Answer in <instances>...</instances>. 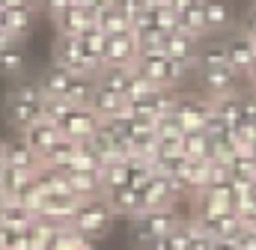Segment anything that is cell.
I'll list each match as a JSON object with an SVG mask.
<instances>
[{
    "label": "cell",
    "instance_id": "cell-1",
    "mask_svg": "<svg viewBox=\"0 0 256 250\" xmlns=\"http://www.w3.org/2000/svg\"><path fill=\"white\" fill-rule=\"evenodd\" d=\"M42 108H45V96L39 90L36 80H18L9 92H6V120L12 128L24 131L27 125L42 120Z\"/></svg>",
    "mask_w": 256,
    "mask_h": 250
},
{
    "label": "cell",
    "instance_id": "cell-2",
    "mask_svg": "<svg viewBox=\"0 0 256 250\" xmlns=\"http://www.w3.org/2000/svg\"><path fill=\"white\" fill-rule=\"evenodd\" d=\"M114 220H116V214H114V208L108 206V200L102 194V196L80 200L78 208H74V214H72V220H68V226L74 232H80L84 238L98 242V238H104L114 230Z\"/></svg>",
    "mask_w": 256,
    "mask_h": 250
},
{
    "label": "cell",
    "instance_id": "cell-3",
    "mask_svg": "<svg viewBox=\"0 0 256 250\" xmlns=\"http://www.w3.org/2000/svg\"><path fill=\"white\" fill-rule=\"evenodd\" d=\"M179 224H182V218H179L173 208L143 212V214H137V218H131V220H128V238H131V248L143 250L149 242L164 238L167 232H173Z\"/></svg>",
    "mask_w": 256,
    "mask_h": 250
},
{
    "label": "cell",
    "instance_id": "cell-4",
    "mask_svg": "<svg viewBox=\"0 0 256 250\" xmlns=\"http://www.w3.org/2000/svg\"><path fill=\"white\" fill-rule=\"evenodd\" d=\"M134 68H140V72H143L149 80H155L161 90H179V86L188 80V74H191L188 66L176 62L173 57H167L164 51H140Z\"/></svg>",
    "mask_w": 256,
    "mask_h": 250
},
{
    "label": "cell",
    "instance_id": "cell-5",
    "mask_svg": "<svg viewBox=\"0 0 256 250\" xmlns=\"http://www.w3.org/2000/svg\"><path fill=\"white\" fill-rule=\"evenodd\" d=\"M54 66L66 68L68 74H90V78H96V72L102 68L98 62H92L84 54L78 36H57V42H54Z\"/></svg>",
    "mask_w": 256,
    "mask_h": 250
},
{
    "label": "cell",
    "instance_id": "cell-6",
    "mask_svg": "<svg viewBox=\"0 0 256 250\" xmlns=\"http://www.w3.org/2000/svg\"><path fill=\"white\" fill-rule=\"evenodd\" d=\"M200 74V86H202V96L206 98H220V96H230L238 90L242 84V74L232 68V66H212V68H196Z\"/></svg>",
    "mask_w": 256,
    "mask_h": 250
},
{
    "label": "cell",
    "instance_id": "cell-7",
    "mask_svg": "<svg viewBox=\"0 0 256 250\" xmlns=\"http://www.w3.org/2000/svg\"><path fill=\"white\" fill-rule=\"evenodd\" d=\"M173 114L182 125V134L185 131H202V125L212 114V98H206V96H182L179 92Z\"/></svg>",
    "mask_w": 256,
    "mask_h": 250
},
{
    "label": "cell",
    "instance_id": "cell-8",
    "mask_svg": "<svg viewBox=\"0 0 256 250\" xmlns=\"http://www.w3.org/2000/svg\"><path fill=\"white\" fill-rule=\"evenodd\" d=\"M224 42H226V62H230L242 78H248L250 66L256 62V42L248 33H242V30L232 33V36H226Z\"/></svg>",
    "mask_w": 256,
    "mask_h": 250
},
{
    "label": "cell",
    "instance_id": "cell-9",
    "mask_svg": "<svg viewBox=\"0 0 256 250\" xmlns=\"http://www.w3.org/2000/svg\"><path fill=\"white\" fill-rule=\"evenodd\" d=\"M98 125H102V120H98L90 108H72V110L66 114V120L60 122V131H63V137H68V140L84 143V140H90V137L96 134Z\"/></svg>",
    "mask_w": 256,
    "mask_h": 250
},
{
    "label": "cell",
    "instance_id": "cell-10",
    "mask_svg": "<svg viewBox=\"0 0 256 250\" xmlns=\"http://www.w3.org/2000/svg\"><path fill=\"white\" fill-rule=\"evenodd\" d=\"M137 190H140V200H143V212L173 208V202L179 200V194L173 190L170 179H164V176H152V179H149L146 185L137 188Z\"/></svg>",
    "mask_w": 256,
    "mask_h": 250
},
{
    "label": "cell",
    "instance_id": "cell-11",
    "mask_svg": "<svg viewBox=\"0 0 256 250\" xmlns=\"http://www.w3.org/2000/svg\"><path fill=\"white\" fill-rule=\"evenodd\" d=\"M21 137H24V143H27V146L42 158V155H45V152L60 140V137H63V131H60V125H57V122H51V120H45V116H42V120H36L33 125H27V128L21 131Z\"/></svg>",
    "mask_w": 256,
    "mask_h": 250
},
{
    "label": "cell",
    "instance_id": "cell-12",
    "mask_svg": "<svg viewBox=\"0 0 256 250\" xmlns=\"http://www.w3.org/2000/svg\"><path fill=\"white\" fill-rule=\"evenodd\" d=\"M200 42H202V39H194V36H188V33L176 30V33H170V36L164 39V54H167V57H173L176 62H182V66H188L191 72H196Z\"/></svg>",
    "mask_w": 256,
    "mask_h": 250
},
{
    "label": "cell",
    "instance_id": "cell-13",
    "mask_svg": "<svg viewBox=\"0 0 256 250\" xmlns=\"http://www.w3.org/2000/svg\"><path fill=\"white\" fill-rule=\"evenodd\" d=\"M140 54V45L134 39V33H120V36H108L104 45V66H134Z\"/></svg>",
    "mask_w": 256,
    "mask_h": 250
},
{
    "label": "cell",
    "instance_id": "cell-14",
    "mask_svg": "<svg viewBox=\"0 0 256 250\" xmlns=\"http://www.w3.org/2000/svg\"><path fill=\"white\" fill-rule=\"evenodd\" d=\"M54 24H57L60 36H80L84 30H90V27L96 24V15H92L90 9H84V6H78V3H72L68 9H63V12H57V15H54Z\"/></svg>",
    "mask_w": 256,
    "mask_h": 250
},
{
    "label": "cell",
    "instance_id": "cell-15",
    "mask_svg": "<svg viewBox=\"0 0 256 250\" xmlns=\"http://www.w3.org/2000/svg\"><path fill=\"white\" fill-rule=\"evenodd\" d=\"M212 110L218 116H224L230 125L250 122V116H248V92H242V90H236L230 96H220V98H212Z\"/></svg>",
    "mask_w": 256,
    "mask_h": 250
},
{
    "label": "cell",
    "instance_id": "cell-16",
    "mask_svg": "<svg viewBox=\"0 0 256 250\" xmlns=\"http://www.w3.org/2000/svg\"><path fill=\"white\" fill-rule=\"evenodd\" d=\"M68 176V188L78 200H90V196H102L104 185H102V170H72L63 167Z\"/></svg>",
    "mask_w": 256,
    "mask_h": 250
},
{
    "label": "cell",
    "instance_id": "cell-17",
    "mask_svg": "<svg viewBox=\"0 0 256 250\" xmlns=\"http://www.w3.org/2000/svg\"><path fill=\"white\" fill-rule=\"evenodd\" d=\"M6 167L12 170H24V173H36L42 167V158L24 143V137L18 134L15 140H6Z\"/></svg>",
    "mask_w": 256,
    "mask_h": 250
},
{
    "label": "cell",
    "instance_id": "cell-18",
    "mask_svg": "<svg viewBox=\"0 0 256 250\" xmlns=\"http://www.w3.org/2000/svg\"><path fill=\"white\" fill-rule=\"evenodd\" d=\"M104 200L108 206L114 208V214H126L128 220L143 214V200H140V190L137 188H114V190H104Z\"/></svg>",
    "mask_w": 256,
    "mask_h": 250
},
{
    "label": "cell",
    "instance_id": "cell-19",
    "mask_svg": "<svg viewBox=\"0 0 256 250\" xmlns=\"http://www.w3.org/2000/svg\"><path fill=\"white\" fill-rule=\"evenodd\" d=\"M98 120H114V116H122V110H126V96H120V92H110V90H104V86H98L96 84V90H92V98H90V104H86Z\"/></svg>",
    "mask_w": 256,
    "mask_h": 250
},
{
    "label": "cell",
    "instance_id": "cell-20",
    "mask_svg": "<svg viewBox=\"0 0 256 250\" xmlns=\"http://www.w3.org/2000/svg\"><path fill=\"white\" fill-rule=\"evenodd\" d=\"M72 78H74V74H68L66 68L51 66V68H45V72L36 78V84H39V90H42L45 98H66V92H68V86H72Z\"/></svg>",
    "mask_w": 256,
    "mask_h": 250
},
{
    "label": "cell",
    "instance_id": "cell-21",
    "mask_svg": "<svg viewBox=\"0 0 256 250\" xmlns=\"http://www.w3.org/2000/svg\"><path fill=\"white\" fill-rule=\"evenodd\" d=\"M202 15H206V30L208 36H218L232 27V12L224 0H202Z\"/></svg>",
    "mask_w": 256,
    "mask_h": 250
},
{
    "label": "cell",
    "instance_id": "cell-22",
    "mask_svg": "<svg viewBox=\"0 0 256 250\" xmlns=\"http://www.w3.org/2000/svg\"><path fill=\"white\" fill-rule=\"evenodd\" d=\"M33 220H36V214H33L30 208H24L15 196L0 200V226H9V230H27Z\"/></svg>",
    "mask_w": 256,
    "mask_h": 250
},
{
    "label": "cell",
    "instance_id": "cell-23",
    "mask_svg": "<svg viewBox=\"0 0 256 250\" xmlns=\"http://www.w3.org/2000/svg\"><path fill=\"white\" fill-rule=\"evenodd\" d=\"M131 72H134V66H102V68L96 72V84L104 86V90H110V92L126 96Z\"/></svg>",
    "mask_w": 256,
    "mask_h": 250
},
{
    "label": "cell",
    "instance_id": "cell-24",
    "mask_svg": "<svg viewBox=\"0 0 256 250\" xmlns=\"http://www.w3.org/2000/svg\"><path fill=\"white\" fill-rule=\"evenodd\" d=\"M36 24V9H6V33L24 45V39L33 33Z\"/></svg>",
    "mask_w": 256,
    "mask_h": 250
},
{
    "label": "cell",
    "instance_id": "cell-25",
    "mask_svg": "<svg viewBox=\"0 0 256 250\" xmlns=\"http://www.w3.org/2000/svg\"><path fill=\"white\" fill-rule=\"evenodd\" d=\"M179 30L188 33L194 39H206L208 30H206V15H202V0H196L194 6H188L185 12H179Z\"/></svg>",
    "mask_w": 256,
    "mask_h": 250
},
{
    "label": "cell",
    "instance_id": "cell-26",
    "mask_svg": "<svg viewBox=\"0 0 256 250\" xmlns=\"http://www.w3.org/2000/svg\"><path fill=\"white\" fill-rule=\"evenodd\" d=\"M96 27L104 36H120V33H131V21L122 12H116L114 6H104L102 12H96Z\"/></svg>",
    "mask_w": 256,
    "mask_h": 250
},
{
    "label": "cell",
    "instance_id": "cell-27",
    "mask_svg": "<svg viewBox=\"0 0 256 250\" xmlns=\"http://www.w3.org/2000/svg\"><path fill=\"white\" fill-rule=\"evenodd\" d=\"M78 42H80V48H84V54L90 57L92 62H98V66H104V45H108V36L92 24L90 30H84L80 36H78Z\"/></svg>",
    "mask_w": 256,
    "mask_h": 250
},
{
    "label": "cell",
    "instance_id": "cell-28",
    "mask_svg": "<svg viewBox=\"0 0 256 250\" xmlns=\"http://www.w3.org/2000/svg\"><path fill=\"white\" fill-rule=\"evenodd\" d=\"M212 66H230L226 42L214 39V36H212V42H200V54H196V68H212Z\"/></svg>",
    "mask_w": 256,
    "mask_h": 250
},
{
    "label": "cell",
    "instance_id": "cell-29",
    "mask_svg": "<svg viewBox=\"0 0 256 250\" xmlns=\"http://www.w3.org/2000/svg\"><path fill=\"white\" fill-rule=\"evenodd\" d=\"M92 90H96V78L90 74H74L72 78V86L66 92V102H72L74 108H86L90 98H92Z\"/></svg>",
    "mask_w": 256,
    "mask_h": 250
},
{
    "label": "cell",
    "instance_id": "cell-30",
    "mask_svg": "<svg viewBox=\"0 0 256 250\" xmlns=\"http://www.w3.org/2000/svg\"><path fill=\"white\" fill-rule=\"evenodd\" d=\"M74 149H78V143H74V140L60 137V140H57V143L42 155V164H51V167H68V161H72Z\"/></svg>",
    "mask_w": 256,
    "mask_h": 250
},
{
    "label": "cell",
    "instance_id": "cell-31",
    "mask_svg": "<svg viewBox=\"0 0 256 250\" xmlns=\"http://www.w3.org/2000/svg\"><path fill=\"white\" fill-rule=\"evenodd\" d=\"M24 66H27V57H24V45H21V42H15V45H9V48L0 51V72H6V74H21Z\"/></svg>",
    "mask_w": 256,
    "mask_h": 250
},
{
    "label": "cell",
    "instance_id": "cell-32",
    "mask_svg": "<svg viewBox=\"0 0 256 250\" xmlns=\"http://www.w3.org/2000/svg\"><path fill=\"white\" fill-rule=\"evenodd\" d=\"M102 185H104V190L126 188L128 185V164L126 161H108L102 167Z\"/></svg>",
    "mask_w": 256,
    "mask_h": 250
},
{
    "label": "cell",
    "instance_id": "cell-33",
    "mask_svg": "<svg viewBox=\"0 0 256 250\" xmlns=\"http://www.w3.org/2000/svg\"><path fill=\"white\" fill-rule=\"evenodd\" d=\"M128 185L131 188H143L155 173H152V161L146 158H128Z\"/></svg>",
    "mask_w": 256,
    "mask_h": 250
},
{
    "label": "cell",
    "instance_id": "cell-34",
    "mask_svg": "<svg viewBox=\"0 0 256 250\" xmlns=\"http://www.w3.org/2000/svg\"><path fill=\"white\" fill-rule=\"evenodd\" d=\"M155 90H161L155 80H149L140 68H134L131 72V80H128V92H126V98H146V96H152Z\"/></svg>",
    "mask_w": 256,
    "mask_h": 250
},
{
    "label": "cell",
    "instance_id": "cell-35",
    "mask_svg": "<svg viewBox=\"0 0 256 250\" xmlns=\"http://www.w3.org/2000/svg\"><path fill=\"white\" fill-rule=\"evenodd\" d=\"M167 250H191V232H188V220H182L173 232L164 236Z\"/></svg>",
    "mask_w": 256,
    "mask_h": 250
},
{
    "label": "cell",
    "instance_id": "cell-36",
    "mask_svg": "<svg viewBox=\"0 0 256 250\" xmlns=\"http://www.w3.org/2000/svg\"><path fill=\"white\" fill-rule=\"evenodd\" d=\"M0 250H27V236H24V230L0 226Z\"/></svg>",
    "mask_w": 256,
    "mask_h": 250
},
{
    "label": "cell",
    "instance_id": "cell-37",
    "mask_svg": "<svg viewBox=\"0 0 256 250\" xmlns=\"http://www.w3.org/2000/svg\"><path fill=\"white\" fill-rule=\"evenodd\" d=\"M155 137H182V125L176 114H164L155 120Z\"/></svg>",
    "mask_w": 256,
    "mask_h": 250
},
{
    "label": "cell",
    "instance_id": "cell-38",
    "mask_svg": "<svg viewBox=\"0 0 256 250\" xmlns=\"http://www.w3.org/2000/svg\"><path fill=\"white\" fill-rule=\"evenodd\" d=\"M110 6H114L116 12H122L128 21H134V18L146 9V3H143V0H110Z\"/></svg>",
    "mask_w": 256,
    "mask_h": 250
},
{
    "label": "cell",
    "instance_id": "cell-39",
    "mask_svg": "<svg viewBox=\"0 0 256 250\" xmlns=\"http://www.w3.org/2000/svg\"><path fill=\"white\" fill-rule=\"evenodd\" d=\"M232 244L238 250H256V230H242Z\"/></svg>",
    "mask_w": 256,
    "mask_h": 250
},
{
    "label": "cell",
    "instance_id": "cell-40",
    "mask_svg": "<svg viewBox=\"0 0 256 250\" xmlns=\"http://www.w3.org/2000/svg\"><path fill=\"white\" fill-rule=\"evenodd\" d=\"M72 3H74V0H39V6H42V9H45V12H48L51 18H54L57 12H63V9H68Z\"/></svg>",
    "mask_w": 256,
    "mask_h": 250
},
{
    "label": "cell",
    "instance_id": "cell-41",
    "mask_svg": "<svg viewBox=\"0 0 256 250\" xmlns=\"http://www.w3.org/2000/svg\"><path fill=\"white\" fill-rule=\"evenodd\" d=\"M242 33H248V36L256 42V3L250 6V12H248L244 21H242Z\"/></svg>",
    "mask_w": 256,
    "mask_h": 250
},
{
    "label": "cell",
    "instance_id": "cell-42",
    "mask_svg": "<svg viewBox=\"0 0 256 250\" xmlns=\"http://www.w3.org/2000/svg\"><path fill=\"white\" fill-rule=\"evenodd\" d=\"M3 9H39V0H0Z\"/></svg>",
    "mask_w": 256,
    "mask_h": 250
},
{
    "label": "cell",
    "instance_id": "cell-43",
    "mask_svg": "<svg viewBox=\"0 0 256 250\" xmlns=\"http://www.w3.org/2000/svg\"><path fill=\"white\" fill-rule=\"evenodd\" d=\"M238 220H242V226H244V230H256V202L238 214Z\"/></svg>",
    "mask_w": 256,
    "mask_h": 250
},
{
    "label": "cell",
    "instance_id": "cell-44",
    "mask_svg": "<svg viewBox=\"0 0 256 250\" xmlns=\"http://www.w3.org/2000/svg\"><path fill=\"white\" fill-rule=\"evenodd\" d=\"M74 3H78V6H84V9H90L92 15H96V12H102L104 6H110V0H74Z\"/></svg>",
    "mask_w": 256,
    "mask_h": 250
},
{
    "label": "cell",
    "instance_id": "cell-45",
    "mask_svg": "<svg viewBox=\"0 0 256 250\" xmlns=\"http://www.w3.org/2000/svg\"><path fill=\"white\" fill-rule=\"evenodd\" d=\"M167 3H170V6H173L176 12H185V9H188V6H194L196 0H167Z\"/></svg>",
    "mask_w": 256,
    "mask_h": 250
},
{
    "label": "cell",
    "instance_id": "cell-46",
    "mask_svg": "<svg viewBox=\"0 0 256 250\" xmlns=\"http://www.w3.org/2000/svg\"><path fill=\"white\" fill-rule=\"evenodd\" d=\"M9 45H15V39H12L6 30H0V51H3V48H9Z\"/></svg>",
    "mask_w": 256,
    "mask_h": 250
},
{
    "label": "cell",
    "instance_id": "cell-47",
    "mask_svg": "<svg viewBox=\"0 0 256 250\" xmlns=\"http://www.w3.org/2000/svg\"><path fill=\"white\" fill-rule=\"evenodd\" d=\"M214 250H238L232 242H214Z\"/></svg>",
    "mask_w": 256,
    "mask_h": 250
},
{
    "label": "cell",
    "instance_id": "cell-48",
    "mask_svg": "<svg viewBox=\"0 0 256 250\" xmlns=\"http://www.w3.org/2000/svg\"><path fill=\"white\" fill-rule=\"evenodd\" d=\"M6 164V140H0V167Z\"/></svg>",
    "mask_w": 256,
    "mask_h": 250
},
{
    "label": "cell",
    "instance_id": "cell-49",
    "mask_svg": "<svg viewBox=\"0 0 256 250\" xmlns=\"http://www.w3.org/2000/svg\"><path fill=\"white\" fill-rule=\"evenodd\" d=\"M248 80L254 84V90H256V62H254V66H250V72H248Z\"/></svg>",
    "mask_w": 256,
    "mask_h": 250
},
{
    "label": "cell",
    "instance_id": "cell-50",
    "mask_svg": "<svg viewBox=\"0 0 256 250\" xmlns=\"http://www.w3.org/2000/svg\"><path fill=\"white\" fill-rule=\"evenodd\" d=\"M0 30H6V9L0 6Z\"/></svg>",
    "mask_w": 256,
    "mask_h": 250
},
{
    "label": "cell",
    "instance_id": "cell-51",
    "mask_svg": "<svg viewBox=\"0 0 256 250\" xmlns=\"http://www.w3.org/2000/svg\"><path fill=\"white\" fill-rule=\"evenodd\" d=\"M143 3H146V6H164L167 0H143Z\"/></svg>",
    "mask_w": 256,
    "mask_h": 250
}]
</instances>
